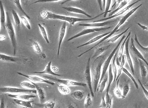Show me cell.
<instances>
[{
  "label": "cell",
  "mask_w": 148,
  "mask_h": 108,
  "mask_svg": "<svg viewBox=\"0 0 148 108\" xmlns=\"http://www.w3.org/2000/svg\"><path fill=\"white\" fill-rule=\"evenodd\" d=\"M105 14L104 12L102 14L95 16L93 18L89 19L81 18H75V17H69V16H62V15H58L55 14L51 12L47 11H43L40 13V16L45 20L56 19L64 21L69 22L71 26H73L76 22H80V21H88L92 20L98 18L99 16H102Z\"/></svg>",
  "instance_id": "6da1fadb"
},
{
  "label": "cell",
  "mask_w": 148,
  "mask_h": 108,
  "mask_svg": "<svg viewBox=\"0 0 148 108\" xmlns=\"http://www.w3.org/2000/svg\"><path fill=\"white\" fill-rule=\"evenodd\" d=\"M142 5V4H141L140 5H139L138 7H136V8H134L132 10H131L129 12H128L127 14H126L125 16H123L121 20H120V21H119V23H118V25L116 26V27L114 28V29H113L112 31H111L109 35H107L106 36L104 37L100 42H98L97 44H96L94 46L92 47L91 48L89 49V50H87V51H85V52H84V53H82V54H80L79 55L77 56V57H81V56H82L84 54L86 53H88V52H89V51H91L92 49H93L95 47L97 46L98 45L100 44L101 43H102L105 40H106V39H107L109 38L111 36H112V35H113L114 33H115V32H117L118 31H119L120 30V29H119V28L121 27V26L123 25V24H124V23L126 22V21L130 17L132 14H134V13L136 11H137V10H138V8H140L141 6Z\"/></svg>",
  "instance_id": "7a4b0ae2"
},
{
  "label": "cell",
  "mask_w": 148,
  "mask_h": 108,
  "mask_svg": "<svg viewBox=\"0 0 148 108\" xmlns=\"http://www.w3.org/2000/svg\"><path fill=\"white\" fill-rule=\"evenodd\" d=\"M6 22L5 24L6 29L8 32V36L11 41L12 44L13 48V53L15 55L17 50V41H16V36L13 24L12 23L11 20L10 18V15L8 12H6Z\"/></svg>",
  "instance_id": "3957f363"
},
{
  "label": "cell",
  "mask_w": 148,
  "mask_h": 108,
  "mask_svg": "<svg viewBox=\"0 0 148 108\" xmlns=\"http://www.w3.org/2000/svg\"><path fill=\"white\" fill-rule=\"evenodd\" d=\"M126 37L125 36V35H123V36L122 37L121 39V40L119 41V44L117 45V46L115 47V48L113 49L112 51V53H111V54L109 55L108 57H107V59L106 60V61H105L104 62H103V69H102V72L101 75V79H100V82H99V84H100L102 81L103 80L104 77L105 76L106 74V72H107V70H108V68L109 67V66H110V62L111 60H112V58L113 57L114 55H115V53H116V51H117V49L119 48V46H120V45L121 44H122V42L123 40L125 38H126ZM98 84V85H99Z\"/></svg>",
  "instance_id": "277c9868"
},
{
  "label": "cell",
  "mask_w": 148,
  "mask_h": 108,
  "mask_svg": "<svg viewBox=\"0 0 148 108\" xmlns=\"http://www.w3.org/2000/svg\"><path fill=\"white\" fill-rule=\"evenodd\" d=\"M42 77H44L45 79H47L48 80H51V81H55L57 82L64 84V85H66V86H79L86 87L87 85L86 83H84L78 82L74 81H71V80L58 79V78L53 76L44 75H42Z\"/></svg>",
  "instance_id": "5b68a950"
},
{
  "label": "cell",
  "mask_w": 148,
  "mask_h": 108,
  "mask_svg": "<svg viewBox=\"0 0 148 108\" xmlns=\"http://www.w3.org/2000/svg\"><path fill=\"white\" fill-rule=\"evenodd\" d=\"M0 60L2 62H13L17 64H26L29 61L28 58L24 57H12L1 53Z\"/></svg>",
  "instance_id": "8992f818"
},
{
  "label": "cell",
  "mask_w": 148,
  "mask_h": 108,
  "mask_svg": "<svg viewBox=\"0 0 148 108\" xmlns=\"http://www.w3.org/2000/svg\"><path fill=\"white\" fill-rule=\"evenodd\" d=\"M90 60H91V58L89 57L88 61H87V64H86L84 74V77L85 80L86 81V84L89 87L91 96L94 98L95 97L94 92L93 90L92 87L91 70H90Z\"/></svg>",
  "instance_id": "52a82bcc"
},
{
  "label": "cell",
  "mask_w": 148,
  "mask_h": 108,
  "mask_svg": "<svg viewBox=\"0 0 148 108\" xmlns=\"http://www.w3.org/2000/svg\"><path fill=\"white\" fill-rule=\"evenodd\" d=\"M103 63L100 62L96 67L93 73V83H94V92L95 93L97 91V87L100 82V79L101 77V67Z\"/></svg>",
  "instance_id": "ba28073f"
},
{
  "label": "cell",
  "mask_w": 148,
  "mask_h": 108,
  "mask_svg": "<svg viewBox=\"0 0 148 108\" xmlns=\"http://www.w3.org/2000/svg\"><path fill=\"white\" fill-rule=\"evenodd\" d=\"M0 91L2 93H32L36 94V90H28V89H21L15 87H4L0 89Z\"/></svg>",
  "instance_id": "9c48e42d"
},
{
  "label": "cell",
  "mask_w": 148,
  "mask_h": 108,
  "mask_svg": "<svg viewBox=\"0 0 148 108\" xmlns=\"http://www.w3.org/2000/svg\"><path fill=\"white\" fill-rule=\"evenodd\" d=\"M111 27H101V28H89L86 29H84L82 31L77 33L76 35L73 36V37L70 38L67 41H69L70 40H73L74 39L77 38L79 37L82 36H84V35L89 34V33H93V32H96V31H103V30H107L110 28Z\"/></svg>",
  "instance_id": "30bf717a"
},
{
  "label": "cell",
  "mask_w": 148,
  "mask_h": 108,
  "mask_svg": "<svg viewBox=\"0 0 148 108\" xmlns=\"http://www.w3.org/2000/svg\"><path fill=\"white\" fill-rule=\"evenodd\" d=\"M17 74L21 76H23L26 77V78L30 80L32 82L35 83H47L48 84H49L52 85H55V83L53 82L49 81V80H47L46 79H44L41 77H38L36 76H29V75H26L23 74L22 73L18 72Z\"/></svg>",
  "instance_id": "8fae6325"
},
{
  "label": "cell",
  "mask_w": 148,
  "mask_h": 108,
  "mask_svg": "<svg viewBox=\"0 0 148 108\" xmlns=\"http://www.w3.org/2000/svg\"><path fill=\"white\" fill-rule=\"evenodd\" d=\"M140 1V0H138V1H135V2H134L133 3H132V4H130L129 6H127L126 8L123 9V10H122L121 11L119 12L118 13H116V14H114V15H113L112 16H110V17H107V18H104L102 19L99 20L95 21H94L93 23H98V22H103V21H104H104H105L111 19L113 18L117 17V16H121V15H122L123 13H124V12H126V11L129 10L130 8H131V7H132L133 5H134V4H136L137 3L139 2Z\"/></svg>",
  "instance_id": "7c38bea8"
},
{
  "label": "cell",
  "mask_w": 148,
  "mask_h": 108,
  "mask_svg": "<svg viewBox=\"0 0 148 108\" xmlns=\"http://www.w3.org/2000/svg\"><path fill=\"white\" fill-rule=\"evenodd\" d=\"M130 38L131 36L126 40V44H125V50H126V60H127L128 64H129V66H130L132 74L134 75V68L133 62H132V59L131 57L129 49V44L130 39Z\"/></svg>",
  "instance_id": "4fadbf2b"
},
{
  "label": "cell",
  "mask_w": 148,
  "mask_h": 108,
  "mask_svg": "<svg viewBox=\"0 0 148 108\" xmlns=\"http://www.w3.org/2000/svg\"><path fill=\"white\" fill-rule=\"evenodd\" d=\"M131 42L130 48L134 55L136 57H138V59H140L142 61L145 62V64L148 66V62H147V60L143 57V55H142L141 53L139 51V50L137 49V48L134 45L133 38H132L131 39Z\"/></svg>",
  "instance_id": "5bb4252c"
},
{
  "label": "cell",
  "mask_w": 148,
  "mask_h": 108,
  "mask_svg": "<svg viewBox=\"0 0 148 108\" xmlns=\"http://www.w3.org/2000/svg\"><path fill=\"white\" fill-rule=\"evenodd\" d=\"M66 28V21H64L63 24H62L59 31V42H58V50L57 53V55L58 56L60 54V46H61V44H62V42H63V40H64L65 35Z\"/></svg>",
  "instance_id": "9a60e30c"
},
{
  "label": "cell",
  "mask_w": 148,
  "mask_h": 108,
  "mask_svg": "<svg viewBox=\"0 0 148 108\" xmlns=\"http://www.w3.org/2000/svg\"><path fill=\"white\" fill-rule=\"evenodd\" d=\"M63 9L69 12H73V13H77V14H82L87 16L88 18H91L92 16L87 14L82 9L79 8H74V7H62Z\"/></svg>",
  "instance_id": "2e32d148"
},
{
  "label": "cell",
  "mask_w": 148,
  "mask_h": 108,
  "mask_svg": "<svg viewBox=\"0 0 148 108\" xmlns=\"http://www.w3.org/2000/svg\"><path fill=\"white\" fill-rule=\"evenodd\" d=\"M114 21H104L103 22H100V23H80L78 24V26L81 27H102L104 26H106L108 24H110L111 22H113Z\"/></svg>",
  "instance_id": "e0dca14e"
},
{
  "label": "cell",
  "mask_w": 148,
  "mask_h": 108,
  "mask_svg": "<svg viewBox=\"0 0 148 108\" xmlns=\"http://www.w3.org/2000/svg\"><path fill=\"white\" fill-rule=\"evenodd\" d=\"M8 96L13 98L24 100H29L30 99L36 97V95H29L28 94H8Z\"/></svg>",
  "instance_id": "ac0fdd59"
},
{
  "label": "cell",
  "mask_w": 148,
  "mask_h": 108,
  "mask_svg": "<svg viewBox=\"0 0 148 108\" xmlns=\"http://www.w3.org/2000/svg\"><path fill=\"white\" fill-rule=\"evenodd\" d=\"M6 22V14L3 5L1 1H0V23L1 26L4 29H6L5 24Z\"/></svg>",
  "instance_id": "d6986e66"
},
{
  "label": "cell",
  "mask_w": 148,
  "mask_h": 108,
  "mask_svg": "<svg viewBox=\"0 0 148 108\" xmlns=\"http://www.w3.org/2000/svg\"><path fill=\"white\" fill-rule=\"evenodd\" d=\"M51 64H52V62H49L48 64L46 66V68L45 70L41 72H35L34 73L40 74H48L51 75L53 76H61V75L57 74L55 73L51 70Z\"/></svg>",
  "instance_id": "ffe728a7"
},
{
  "label": "cell",
  "mask_w": 148,
  "mask_h": 108,
  "mask_svg": "<svg viewBox=\"0 0 148 108\" xmlns=\"http://www.w3.org/2000/svg\"><path fill=\"white\" fill-rule=\"evenodd\" d=\"M13 102L15 104L20 106H22L23 107H25L28 108H32L33 107V105L32 103L33 102V101L21 100L13 98Z\"/></svg>",
  "instance_id": "44dd1931"
},
{
  "label": "cell",
  "mask_w": 148,
  "mask_h": 108,
  "mask_svg": "<svg viewBox=\"0 0 148 108\" xmlns=\"http://www.w3.org/2000/svg\"><path fill=\"white\" fill-rule=\"evenodd\" d=\"M111 32V31H109V32H106V33H104V34H102V35L97 36L95 37L94 38L90 40H89V41L86 42V43L77 46V48L78 49L79 48L91 44H93V43H95V42H96L99 40L101 39V38L105 37L107 36V35H109Z\"/></svg>",
  "instance_id": "7402d4cb"
},
{
  "label": "cell",
  "mask_w": 148,
  "mask_h": 108,
  "mask_svg": "<svg viewBox=\"0 0 148 108\" xmlns=\"http://www.w3.org/2000/svg\"><path fill=\"white\" fill-rule=\"evenodd\" d=\"M32 83L36 86V90L37 94H38V96L40 103H43L45 100V95L44 89L41 88L40 86H39L36 83Z\"/></svg>",
  "instance_id": "603a6c76"
},
{
  "label": "cell",
  "mask_w": 148,
  "mask_h": 108,
  "mask_svg": "<svg viewBox=\"0 0 148 108\" xmlns=\"http://www.w3.org/2000/svg\"><path fill=\"white\" fill-rule=\"evenodd\" d=\"M131 35V31H130V32H129L128 35H127V36L126 37V38H125V39L124 40V41H123V43L122 44L120 49H119L118 57V58H119V62H120V64H121V62L123 54V49H124V47L125 46L126 40H127L128 38Z\"/></svg>",
  "instance_id": "cb8c5ba5"
},
{
  "label": "cell",
  "mask_w": 148,
  "mask_h": 108,
  "mask_svg": "<svg viewBox=\"0 0 148 108\" xmlns=\"http://www.w3.org/2000/svg\"><path fill=\"white\" fill-rule=\"evenodd\" d=\"M37 107L41 108H54L56 105L55 102L52 100H49L43 104L41 103H34Z\"/></svg>",
  "instance_id": "d4e9b609"
},
{
  "label": "cell",
  "mask_w": 148,
  "mask_h": 108,
  "mask_svg": "<svg viewBox=\"0 0 148 108\" xmlns=\"http://www.w3.org/2000/svg\"><path fill=\"white\" fill-rule=\"evenodd\" d=\"M112 72V64H110L109 67V81H108V86H107V89H106V92H109L111 84H112L113 81H114V77Z\"/></svg>",
  "instance_id": "484cf974"
},
{
  "label": "cell",
  "mask_w": 148,
  "mask_h": 108,
  "mask_svg": "<svg viewBox=\"0 0 148 108\" xmlns=\"http://www.w3.org/2000/svg\"><path fill=\"white\" fill-rule=\"evenodd\" d=\"M111 44L109 45L106 46H103L100 47L97 49L96 51H95V53L94 54L93 56H92V58L94 57H97L98 56L101 55V54L103 53L104 52H105L111 46Z\"/></svg>",
  "instance_id": "4316f807"
},
{
  "label": "cell",
  "mask_w": 148,
  "mask_h": 108,
  "mask_svg": "<svg viewBox=\"0 0 148 108\" xmlns=\"http://www.w3.org/2000/svg\"><path fill=\"white\" fill-rule=\"evenodd\" d=\"M70 95L75 99L82 100L84 98V94L83 92L81 91H76L71 93Z\"/></svg>",
  "instance_id": "83f0119b"
},
{
  "label": "cell",
  "mask_w": 148,
  "mask_h": 108,
  "mask_svg": "<svg viewBox=\"0 0 148 108\" xmlns=\"http://www.w3.org/2000/svg\"><path fill=\"white\" fill-rule=\"evenodd\" d=\"M139 62L140 63V73L141 76L142 78L146 77L147 75V68L145 67L144 65L143 64V62L140 59H138Z\"/></svg>",
  "instance_id": "f1b7e54d"
},
{
  "label": "cell",
  "mask_w": 148,
  "mask_h": 108,
  "mask_svg": "<svg viewBox=\"0 0 148 108\" xmlns=\"http://www.w3.org/2000/svg\"><path fill=\"white\" fill-rule=\"evenodd\" d=\"M38 26L39 27L40 31V33H41L43 38L45 39V40H46V42H47V44H49V40L48 38L47 31H46L45 27H43L40 23H38Z\"/></svg>",
  "instance_id": "f546056e"
},
{
  "label": "cell",
  "mask_w": 148,
  "mask_h": 108,
  "mask_svg": "<svg viewBox=\"0 0 148 108\" xmlns=\"http://www.w3.org/2000/svg\"><path fill=\"white\" fill-rule=\"evenodd\" d=\"M59 92L63 95H66L70 93V90L66 86L62 85H57Z\"/></svg>",
  "instance_id": "4dcf8cb0"
},
{
  "label": "cell",
  "mask_w": 148,
  "mask_h": 108,
  "mask_svg": "<svg viewBox=\"0 0 148 108\" xmlns=\"http://www.w3.org/2000/svg\"><path fill=\"white\" fill-rule=\"evenodd\" d=\"M91 94L89 93L86 98L84 102V106L85 108H89L92 107V98H91Z\"/></svg>",
  "instance_id": "1f68e13d"
},
{
  "label": "cell",
  "mask_w": 148,
  "mask_h": 108,
  "mask_svg": "<svg viewBox=\"0 0 148 108\" xmlns=\"http://www.w3.org/2000/svg\"><path fill=\"white\" fill-rule=\"evenodd\" d=\"M20 1H19V0H15V1H13L14 3H15V5H16L17 8L19 9V10L26 16V18H27L28 19H30V18L29 16L26 13V12H25L23 10V9L22 7H21V4Z\"/></svg>",
  "instance_id": "d6a6232c"
},
{
  "label": "cell",
  "mask_w": 148,
  "mask_h": 108,
  "mask_svg": "<svg viewBox=\"0 0 148 108\" xmlns=\"http://www.w3.org/2000/svg\"><path fill=\"white\" fill-rule=\"evenodd\" d=\"M130 1H122L121 2V4H120V5H119V7H118L116 10L113 11L112 12H111L110 13L109 17L112 16L113 15H114V14H115V13H116L118 11L121 10V8H123L124 6H126V4H127V3Z\"/></svg>",
  "instance_id": "836d02e7"
},
{
  "label": "cell",
  "mask_w": 148,
  "mask_h": 108,
  "mask_svg": "<svg viewBox=\"0 0 148 108\" xmlns=\"http://www.w3.org/2000/svg\"><path fill=\"white\" fill-rule=\"evenodd\" d=\"M12 16H13L14 22H15L16 26L17 27H18L21 24V20L20 19L18 15V13H17V12L14 10H12Z\"/></svg>",
  "instance_id": "e575fe53"
},
{
  "label": "cell",
  "mask_w": 148,
  "mask_h": 108,
  "mask_svg": "<svg viewBox=\"0 0 148 108\" xmlns=\"http://www.w3.org/2000/svg\"><path fill=\"white\" fill-rule=\"evenodd\" d=\"M117 55V53H116L114 55L113 60L112 64V72L114 74V79L113 82H115V81H116V78H117V70L115 64V61Z\"/></svg>",
  "instance_id": "d590c367"
},
{
  "label": "cell",
  "mask_w": 148,
  "mask_h": 108,
  "mask_svg": "<svg viewBox=\"0 0 148 108\" xmlns=\"http://www.w3.org/2000/svg\"><path fill=\"white\" fill-rule=\"evenodd\" d=\"M21 85L22 87L23 88H26V89H28V90H30V89H36V87L35 85L32 83H30L29 82L23 81L21 83Z\"/></svg>",
  "instance_id": "8d00e7d4"
},
{
  "label": "cell",
  "mask_w": 148,
  "mask_h": 108,
  "mask_svg": "<svg viewBox=\"0 0 148 108\" xmlns=\"http://www.w3.org/2000/svg\"><path fill=\"white\" fill-rule=\"evenodd\" d=\"M119 79H118L117 81V84H116V87L115 89L114 90V95L116 96V98H123V96L122 95L121 92L120 91V89L119 88Z\"/></svg>",
  "instance_id": "74e56055"
},
{
  "label": "cell",
  "mask_w": 148,
  "mask_h": 108,
  "mask_svg": "<svg viewBox=\"0 0 148 108\" xmlns=\"http://www.w3.org/2000/svg\"><path fill=\"white\" fill-rule=\"evenodd\" d=\"M123 72L125 73V74L128 76V77H130V79H131L132 81H133V83H134V85H135V87L137 88V89H139L138 85V83H137V82L135 81V79H134V77H133L132 75L128 71L126 68H123V69L122 70Z\"/></svg>",
  "instance_id": "f35d334b"
},
{
  "label": "cell",
  "mask_w": 148,
  "mask_h": 108,
  "mask_svg": "<svg viewBox=\"0 0 148 108\" xmlns=\"http://www.w3.org/2000/svg\"><path fill=\"white\" fill-rule=\"evenodd\" d=\"M107 81V78H104L103 80L101 82L100 84L98 85L97 87V91H99L100 93H103L105 88L106 85V82Z\"/></svg>",
  "instance_id": "ab89813d"
},
{
  "label": "cell",
  "mask_w": 148,
  "mask_h": 108,
  "mask_svg": "<svg viewBox=\"0 0 148 108\" xmlns=\"http://www.w3.org/2000/svg\"><path fill=\"white\" fill-rule=\"evenodd\" d=\"M130 29V27H129L127 28V29L125 30V31H123V32H122L121 34H119L118 35H117V36H115L113 37L112 38L110 39L109 40L107 41V42H110V43H114L119 38L121 37L122 35H123V34H125V33H126L127 32V31L129 30Z\"/></svg>",
  "instance_id": "60d3db41"
},
{
  "label": "cell",
  "mask_w": 148,
  "mask_h": 108,
  "mask_svg": "<svg viewBox=\"0 0 148 108\" xmlns=\"http://www.w3.org/2000/svg\"><path fill=\"white\" fill-rule=\"evenodd\" d=\"M125 57V55H123L121 62V64H120V66H119L120 67H119V73H118V76H117V78H116V81H118L119 77L121 76L122 71L123 69V66H124V64L125 63V57Z\"/></svg>",
  "instance_id": "b9f144b4"
},
{
  "label": "cell",
  "mask_w": 148,
  "mask_h": 108,
  "mask_svg": "<svg viewBox=\"0 0 148 108\" xmlns=\"http://www.w3.org/2000/svg\"><path fill=\"white\" fill-rule=\"evenodd\" d=\"M32 48L33 50L38 54L41 53V49L40 46L38 43L36 42H34L32 44Z\"/></svg>",
  "instance_id": "7bdbcfd3"
},
{
  "label": "cell",
  "mask_w": 148,
  "mask_h": 108,
  "mask_svg": "<svg viewBox=\"0 0 148 108\" xmlns=\"http://www.w3.org/2000/svg\"><path fill=\"white\" fill-rule=\"evenodd\" d=\"M130 88L129 84H126L124 85L123 89V98H125L130 91Z\"/></svg>",
  "instance_id": "ee69618b"
},
{
  "label": "cell",
  "mask_w": 148,
  "mask_h": 108,
  "mask_svg": "<svg viewBox=\"0 0 148 108\" xmlns=\"http://www.w3.org/2000/svg\"><path fill=\"white\" fill-rule=\"evenodd\" d=\"M134 40H135L136 43H137V44L138 45L139 47L143 51V52H145L146 53L148 54V47H143L140 44V43L139 42L138 40V37H137V35L135 34V37H134Z\"/></svg>",
  "instance_id": "f6af8a7d"
},
{
  "label": "cell",
  "mask_w": 148,
  "mask_h": 108,
  "mask_svg": "<svg viewBox=\"0 0 148 108\" xmlns=\"http://www.w3.org/2000/svg\"><path fill=\"white\" fill-rule=\"evenodd\" d=\"M21 22L23 23V24L28 29L30 30L31 29V26L30 25L29 23L28 20L25 17H23V16H21Z\"/></svg>",
  "instance_id": "bcb514c9"
},
{
  "label": "cell",
  "mask_w": 148,
  "mask_h": 108,
  "mask_svg": "<svg viewBox=\"0 0 148 108\" xmlns=\"http://www.w3.org/2000/svg\"><path fill=\"white\" fill-rule=\"evenodd\" d=\"M106 2H106V8L105 11L104 12L105 14L104 15V17H106L107 13H110L111 12V10H110V8L112 1L109 0V1H106Z\"/></svg>",
  "instance_id": "7dc6e473"
},
{
  "label": "cell",
  "mask_w": 148,
  "mask_h": 108,
  "mask_svg": "<svg viewBox=\"0 0 148 108\" xmlns=\"http://www.w3.org/2000/svg\"><path fill=\"white\" fill-rule=\"evenodd\" d=\"M138 81L139 83L140 84L141 87L143 91V92L144 93L145 97H146V98H147V99L148 100V91L147 90H146V88L144 87V86L143 85L142 83L141 82L140 80L139 79L138 80Z\"/></svg>",
  "instance_id": "c3c4849f"
},
{
  "label": "cell",
  "mask_w": 148,
  "mask_h": 108,
  "mask_svg": "<svg viewBox=\"0 0 148 108\" xmlns=\"http://www.w3.org/2000/svg\"><path fill=\"white\" fill-rule=\"evenodd\" d=\"M107 107V105H106V102L105 100L104 97H102V99L101 102V104L99 106V108H106Z\"/></svg>",
  "instance_id": "681fc988"
},
{
  "label": "cell",
  "mask_w": 148,
  "mask_h": 108,
  "mask_svg": "<svg viewBox=\"0 0 148 108\" xmlns=\"http://www.w3.org/2000/svg\"><path fill=\"white\" fill-rule=\"evenodd\" d=\"M60 1V0H49V1H46V0H38L36 1L33 3H37L40 2H58Z\"/></svg>",
  "instance_id": "f907efd6"
},
{
  "label": "cell",
  "mask_w": 148,
  "mask_h": 108,
  "mask_svg": "<svg viewBox=\"0 0 148 108\" xmlns=\"http://www.w3.org/2000/svg\"><path fill=\"white\" fill-rule=\"evenodd\" d=\"M0 108H5V104L3 98L1 99L0 102Z\"/></svg>",
  "instance_id": "816d5d0a"
},
{
  "label": "cell",
  "mask_w": 148,
  "mask_h": 108,
  "mask_svg": "<svg viewBox=\"0 0 148 108\" xmlns=\"http://www.w3.org/2000/svg\"><path fill=\"white\" fill-rule=\"evenodd\" d=\"M137 24L143 30H148V27H146V26H144V25H142L140 23H137Z\"/></svg>",
  "instance_id": "f5cc1de1"
},
{
  "label": "cell",
  "mask_w": 148,
  "mask_h": 108,
  "mask_svg": "<svg viewBox=\"0 0 148 108\" xmlns=\"http://www.w3.org/2000/svg\"><path fill=\"white\" fill-rule=\"evenodd\" d=\"M97 2L98 3V4H99V6H100V10H101V11L103 10L102 8V1H101V0H99V1H97Z\"/></svg>",
  "instance_id": "db71d44e"
},
{
  "label": "cell",
  "mask_w": 148,
  "mask_h": 108,
  "mask_svg": "<svg viewBox=\"0 0 148 108\" xmlns=\"http://www.w3.org/2000/svg\"><path fill=\"white\" fill-rule=\"evenodd\" d=\"M5 39H6V37L4 36L1 35V36H0V39H1V41L4 40H5Z\"/></svg>",
  "instance_id": "11a10c76"
},
{
  "label": "cell",
  "mask_w": 148,
  "mask_h": 108,
  "mask_svg": "<svg viewBox=\"0 0 148 108\" xmlns=\"http://www.w3.org/2000/svg\"><path fill=\"white\" fill-rule=\"evenodd\" d=\"M115 60H116V64H117V65L118 66H120V63L119 62V58H118V57H117V58H116V59H115Z\"/></svg>",
  "instance_id": "9f6ffc18"
},
{
  "label": "cell",
  "mask_w": 148,
  "mask_h": 108,
  "mask_svg": "<svg viewBox=\"0 0 148 108\" xmlns=\"http://www.w3.org/2000/svg\"><path fill=\"white\" fill-rule=\"evenodd\" d=\"M67 108H75V107L73 104H70V105L68 106Z\"/></svg>",
  "instance_id": "6f0895ef"
},
{
  "label": "cell",
  "mask_w": 148,
  "mask_h": 108,
  "mask_svg": "<svg viewBox=\"0 0 148 108\" xmlns=\"http://www.w3.org/2000/svg\"><path fill=\"white\" fill-rule=\"evenodd\" d=\"M103 7H105V2L106 1H103Z\"/></svg>",
  "instance_id": "680465c9"
},
{
  "label": "cell",
  "mask_w": 148,
  "mask_h": 108,
  "mask_svg": "<svg viewBox=\"0 0 148 108\" xmlns=\"http://www.w3.org/2000/svg\"><path fill=\"white\" fill-rule=\"evenodd\" d=\"M28 108L25 107H21V108Z\"/></svg>",
  "instance_id": "91938a15"
},
{
  "label": "cell",
  "mask_w": 148,
  "mask_h": 108,
  "mask_svg": "<svg viewBox=\"0 0 148 108\" xmlns=\"http://www.w3.org/2000/svg\"><path fill=\"white\" fill-rule=\"evenodd\" d=\"M147 108H148V107Z\"/></svg>",
  "instance_id": "94428289"
}]
</instances>
